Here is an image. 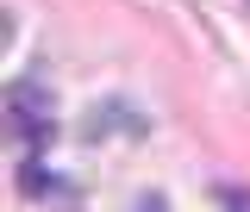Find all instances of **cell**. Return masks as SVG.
Returning <instances> with one entry per match:
<instances>
[{"mask_svg": "<svg viewBox=\"0 0 250 212\" xmlns=\"http://www.w3.org/2000/svg\"><path fill=\"white\" fill-rule=\"evenodd\" d=\"M144 212H163V200H144Z\"/></svg>", "mask_w": 250, "mask_h": 212, "instance_id": "6da1fadb", "label": "cell"}]
</instances>
